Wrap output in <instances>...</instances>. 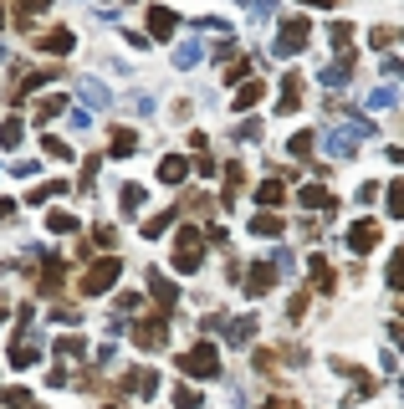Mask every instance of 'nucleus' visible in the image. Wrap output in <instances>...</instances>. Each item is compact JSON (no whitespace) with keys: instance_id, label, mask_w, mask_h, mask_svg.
<instances>
[{"instance_id":"20e7f679","label":"nucleus","mask_w":404,"mask_h":409,"mask_svg":"<svg viewBox=\"0 0 404 409\" xmlns=\"http://www.w3.org/2000/svg\"><path fill=\"white\" fill-rule=\"evenodd\" d=\"M276 47H282V52H302V47H307V20H302V16L287 20V26H282V41H276Z\"/></svg>"},{"instance_id":"aec40b11","label":"nucleus","mask_w":404,"mask_h":409,"mask_svg":"<svg viewBox=\"0 0 404 409\" xmlns=\"http://www.w3.org/2000/svg\"><path fill=\"white\" fill-rule=\"evenodd\" d=\"M261 409H297V404H292V399H266Z\"/></svg>"},{"instance_id":"0eeeda50","label":"nucleus","mask_w":404,"mask_h":409,"mask_svg":"<svg viewBox=\"0 0 404 409\" xmlns=\"http://www.w3.org/2000/svg\"><path fill=\"white\" fill-rule=\"evenodd\" d=\"M348 241H353V251H374V241H379V225H374V220L353 225V235H348Z\"/></svg>"},{"instance_id":"6ab92c4d","label":"nucleus","mask_w":404,"mask_h":409,"mask_svg":"<svg viewBox=\"0 0 404 409\" xmlns=\"http://www.w3.org/2000/svg\"><path fill=\"white\" fill-rule=\"evenodd\" d=\"M256 230H261V235H276V230H282V220H276V215H261Z\"/></svg>"},{"instance_id":"7ed1b4c3","label":"nucleus","mask_w":404,"mask_h":409,"mask_svg":"<svg viewBox=\"0 0 404 409\" xmlns=\"http://www.w3.org/2000/svg\"><path fill=\"white\" fill-rule=\"evenodd\" d=\"M118 282V261H97L88 276H82V292H108Z\"/></svg>"},{"instance_id":"6e6552de","label":"nucleus","mask_w":404,"mask_h":409,"mask_svg":"<svg viewBox=\"0 0 404 409\" xmlns=\"http://www.w3.org/2000/svg\"><path fill=\"white\" fill-rule=\"evenodd\" d=\"M148 31H154V36H169V31H174V11H148Z\"/></svg>"},{"instance_id":"a211bd4d","label":"nucleus","mask_w":404,"mask_h":409,"mask_svg":"<svg viewBox=\"0 0 404 409\" xmlns=\"http://www.w3.org/2000/svg\"><path fill=\"white\" fill-rule=\"evenodd\" d=\"M276 200H282V184H276V179L261 184V205H276Z\"/></svg>"},{"instance_id":"f03ea898","label":"nucleus","mask_w":404,"mask_h":409,"mask_svg":"<svg viewBox=\"0 0 404 409\" xmlns=\"http://www.w3.org/2000/svg\"><path fill=\"white\" fill-rule=\"evenodd\" d=\"M179 369H184L189 379H210V374H215V348H210V343H200V348H189Z\"/></svg>"},{"instance_id":"423d86ee","label":"nucleus","mask_w":404,"mask_h":409,"mask_svg":"<svg viewBox=\"0 0 404 409\" xmlns=\"http://www.w3.org/2000/svg\"><path fill=\"white\" fill-rule=\"evenodd\" d=\"M47 6H52V0H16V26L26 31V26H31V20L47 11Z\"/></svg>"},{"instance_id":"9b49d317","label":"nucleus","mask_w":404,"mask_h":409,"mask_svg":"<svg viewBox=\"0 0 404 409\" xmlns=\"http://www.w3.org/2000/svg\"><path fill=\"white\" fill-rule=\"evenodd\" d=\"M312 282H317V292H333V266L328 261H312Z\"/></svg>"},{"instance_id":"9d476101","label":"nucleus","mask_w":404,"mask_h":409,"mask_svg":"<svg viewBox=\"0 0 404 409\" xmlns=\"http://www.w3.org/2000/svg\"><path fill=\"white\" fill-rule=\"evenodd\" d=\"M67 47H72V36H67V31H52L47 41H41V52H52V57H61Z\"/></svg>"},{"instance_id":"4468645a","label":"nucleus","mask_w":404,"mask_h":409,"mask_svg":"<svg viewBox=\"0 0 404 409\" xmlns=\"http://www.w3.org/2000/svg\"><path fill=\"white\" fill-rule=\"evenodd\" d=\"M271 266H256V271H251V292H271Z\"/></svg>"},{"instance_id":"ddd939ff","label":"nucleus","mask_w":404,"mask_h":409,"mask_svg":"<svg viewBox=\"0 0 404 409\" xmlns=\"http://www.w3.org/2000/svg\"><path fill=\"white\" fill-rule=\"evenodd\" d=\"M133 134H129V128H113V154H133Z\"/></svg>"},{"instance_id":"2eb2a0df","label":"nucleus","mask_w":404,"mask_h":409,"mask_svg":"<svg viewBox=\"0 0 404 409\" xmlns=\"http://www.w3.org/2000/svg\"><path fill=\"white\" fill-rule=\"evenodd\" d=\"M123 389H138V394L154 389V374H129V379H123Z\"/></svg>"},{"instance_id":"412c9836","label":"nucleus","mask_w":404,"mask_h":409,"mask_svg":"<svg viewBox=\"0 0 404 409\" xmlns=\"http://www.w3.org/2000/svg\"><path fill=\"white\" fill-rule=\"evenodd\" d=\"M312 6H328V11H333V6H343V0H312Z\"/></svg>"},{"instance_id":"f3484780","label":"nucleus","mask_w":404,"mask_h":409,"mask_svg":"<svg viewBox=\"0 0 404 409\" xmlns=\"http://www.w3.org/2000/svg\"><path fill=\"white\" fill-rule=\"evenodd\" d=\"M389 210L404 215V184H389Z\"/></svg>"},{"instance_id":"f8f14e48","label":"nucleus","mask_w":404,"mask_h":409,"mask_svg":"<svg viewBox=\"0 0 404 409\" xmlns=\"http://www.w3.org/2000/svg\"><path fill=\"white\" fill-rule=\"evenodd\" d=\"M302 205H307V210H328L333 200H328V189H317V184H312V189H302Z\"/></svg>"},{"instance_id":"39448f33","label":"nucleus","mask_w":404,"mask_h":409,"mask_svg":"<svg viewBox=\"0 0 404 409\" xmlns=\"http://www.w3.org/2000/svg\"><path fill=\"white\" fill-rule=\"evenodd\" d=\"M133 338H138V348H159L164 343V317H143Z\"/></svg>"},{"instance_id":"dca6fc26","label":"nucleus","mask_w":404,"mask_h":409,"mask_svg":"<svg viewBox=\"0 0 404 409\" xmlns=\"http://www.w3.org/2000/svg\"><path fill=\"white\" fill-rule=\"evenodd\" d=\"M266 88H261V82H246V88H241V107H251V102H256Z\"/></svg>"},{"instance_id":"f257e3e1","label":"nucleus","mask_w":404,"mask_h":409,"mask_svg":"<svg viewBox=\"0 0 404 409\" xmlns=\"http://www.w3.org/2000/svg\"><path fill=\"white\" fill-rule=\"evenodd\" d=\"M179 251H174V266L179 271H195L200 261H205V246H200V230H179V241H174Z\"/></svg>"},{"instance_id":"1a4fd4ad","label":"nucleus","mask_w":404,"mask_h":409,"mask_svg":"<svg viewBox=\"0 0 404 409\" xmlns=\"http://www.w3.org/2000/svg\"><path fill=\"white\" fill-rule=\"evenodd\" d=\"M159 179H164V184H179V179H184V159H164V164H159Z\"/></svg>"}]
</instances>
